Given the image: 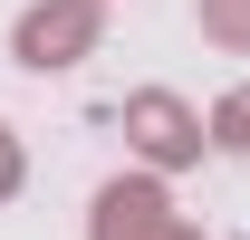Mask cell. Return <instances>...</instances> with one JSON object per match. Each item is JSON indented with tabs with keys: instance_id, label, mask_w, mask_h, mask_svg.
I'll return each instance as SVG.
<instances>
[{
	"instance_id": "5",
	"label": "cell",
	"mask_w": 250,
	"mask_h": 240,
	"mask_svg": "<svg viewBox=\"0 0 250 240\" xmlns=\"http://www.w3.org/2000/svg\"><path fill=\"white\" fill-rule=\"evenodd\" d=\"M212 154H250V77L212 106Z\"/></svg>"
},
{
	"instance_id": "3",
	"label": "cell",
	"mask_w": 250,
	"mask_h": 240,
	"mask_svg": "<svg viewBox=\"0 0 250 240\" xmlns=\"http://www.w3.org/2000/svg\"><path fill=\"white\" fill-rule=\"evenodd\" d=\"M164 221H183L173 211V192H164V173H106L96 182V202H87V240H154Z\"/></svg>"
},
{
	"instance_id": "1",
	"label": "cell",
	"mask_w": 250,
	"mask_h": 240,
	"mask_svg": "<svg viewBox=\"0 0 250 240\" xmlns=\"http://www.w3.org/2000/svg\"><path fill=\"white\" fill-rule=\"evenodd\" d=\"M125 154L145 173H183V163L212 154V116H192L173 87H135L125 96Z\"/></svg>"
},
{
	"instance_id": "4",
	"label": "cell",
	"mask_w": 250,
	"mask_h": 240,
	"mask_svg": "<svg viewBox=\"0 0 250 240\" xmlns=\"http://www.w3.org/2000/svg\"><path fill=\"white\" fill-rule=\"evenodd\" d=\"M192 20H202V39H212V48L250 58V0H192Z\"/></svg>"
},
{
	"instance_id": "7",
	"label": "cell",
	"mask_w": 250,
	"mask_h": 240,
	"mask_svg": "<svg viewBox=\"0 0 250 240\" xmlns=\"http://www.w3.org/2000/svg\"><path fill=\"white\" fill-rule=\"evenodd\" d=\"M154 240H202V231H192V221H164V231H154Z\"/></svg>"
},
{
	"instance_id": "6",
	"label": "cell",
	"mask_w": 250,
	"mask_h": 240,
	"mask_svg": "<svg viewBox=\"0 0 250 240\" xmlns=\"http://www.w3.org/2000/svg\"><path fill=\"white\" fill-rule=\"evenodd\" d=\"M20 182H29V154H20V125L0 116V202H20Z\"/></svg>"
},
{
	"instance_id": "2",
	"label": "cell",
	"mask_w": 250,
	"mask_h": 240,
	"mask_svg": "<svg viewBox=\"0 0 250 240\" xmlns=\"http://www.w3.org/2000/svg\"><path fill=\"white\" fill-rule=\"evenodd\" d=\"M96 39H106V10H87V0H29L10 20V58L29 77H58V67L96 58Z\"/></svg>"
},
{
	"instance_id": "8",
	"label": "cell",
	"mask_w": 250,
	"mask_h": 240,
	"mask_svg": "<svg viewBox=\"0 0 250 240\" xmlns=\"http://www.w3.org/2000/svg\"><path fill=\"white\" fill-rule=\"evenodd\" d=\"M87 10H106V0H87Z\"/></svg>"
}]
</instances>
